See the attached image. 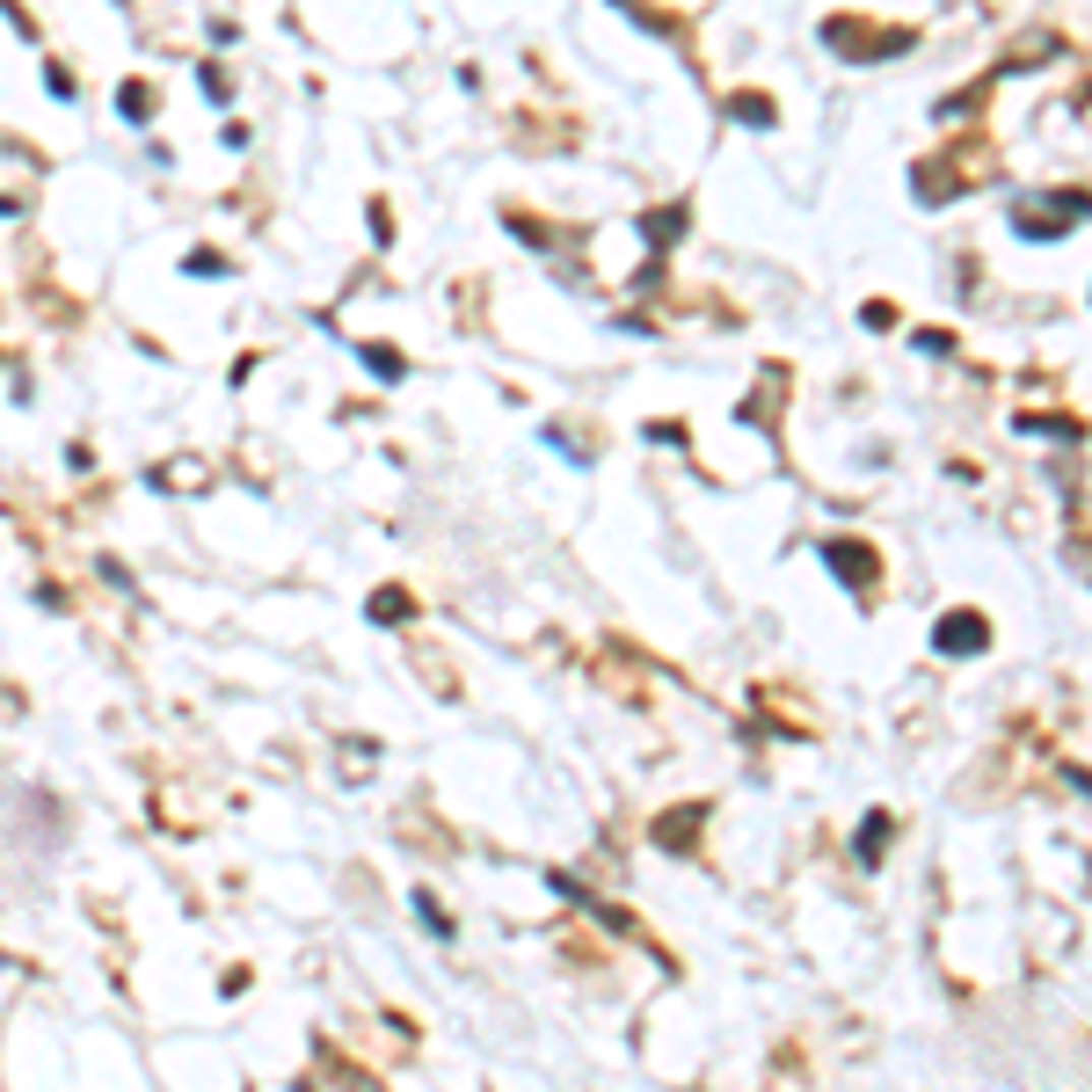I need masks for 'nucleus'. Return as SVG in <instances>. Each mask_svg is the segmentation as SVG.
Segmentation results:
<instances>
[{
    "mask_svg": "<svg viewBox=\"0 0 1092 1092\" xmlns=\"http://www.w3.org/2000/svg\"><path fill=\"white\" fill-rule=\"evenodd\" d=\"M939 649H947V656H969V649H983V619H969V612H954V619L939 626Z\"/></svg>",
    "mask_w": 1092,
    "mask_h": 1092,
    "instance_id": "obj_1",
    "label": "nucleus"
},
{
    "mask_svg": "<svg viewBox=\"0 0 1092 1092\" xmlns=\"http://www.w3.org/2000/svg\"><path fill=\"white\" fill-rule=\"evenodd\" d=\"M831 561H838V575H845V583H852V575L867 583V554H852V546H831Z\"/></svg>",
    "mask_w": 1092,
    "mask_h": 1092,
    "instance_id": "obj_2",
    "label": "nucleus"
},
{
    "mask_svg": "<svg viewBox=\"0 0 1092 1092\" xmlns=\"http://www.w3.org/2000/svg\"><path fill=\"white\" fill-rule=\"evenodd\" d=\"M882 838H889V815H867V838H859V859H882Z\"/></svg>",
    "mask_w": 1092,
    "mask_h": 1092,
    "instance_id": "obj_3",
    "label": "nucleus"
},
{
    "mask_svg": "<svg viewBox=\"0 0 1092 1092\" xmlns=\"http://www.w3.org/2000/svg\"><path fill=\"white\" fill-rule=\"evenodd\" d=\"M728 117H736V124H757V131L772 124V110H765V103H743V96H736V103H728Z\"/></svg>",
    "mask_w": 1092,
    "mask_h": 1092,
    "instance_id": "obj_4",
    "label": "nucleus"
},
{
    "mask_svg": "<svg viewBox=\"0 0 1092 1092\" xmlns=\"http://www.w3.org/2000/svg\"><path fill=\"white\" fill-rule=\"evenodd\" d=\"M364 364H372L379 379H401V357H393V350H364Z\"/></svg>",
    "mask_w": 1092,
    "mask_h": 1092,
    "instance_id": "obj_5",
    "label": "nucleus"
}]
</instances>
